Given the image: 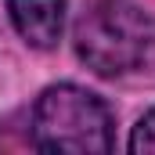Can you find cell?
I'll list each match as a JSON object with an SVG mask.
<instances>
[{
  "instance_id": "cell-1",
  "label": "cell",
  "mask_w": 155,
  "mask_h": 155,
  "mask_svg": "<svg viewBox=\"0 0 155 155\" xmlns=\"http://www.w3.org/2000/svg\"><path fill=\"white\" fill-rule=\"evenodd\" d=\"M33 141L54 155H105L112 152V116L97 94L58 83L36 101Z\"/></svg>"
},
{
  "instance_id": "cell-4",
  "label": "cell",
  "mask_w": 155,
  "mask_h": 155,
  "mask_svg": "<svg viewBox=\"0 0 155 155\" xmlns=\"http://www.w3.org/2000/svg\"><path fill=\"white\" fill-rule=\"evenodd\" d=\"M130 152L134 155H155V112L141 116V123L130 134Z\"/></svg>"
},
{
  "instance_id": "cell-2",
  "label": "cell",
  "mask_w": 155,
  "mask_h": 155,
  "mask_svg": "<svg viewBox=\"0 0 155 155\" xmlns=\"http://www.w3.org/2000/svg\"><path fill=\"white\" fill-rule=\"evenodd\" d=\"M155 29L148 15L126 0H97L76 22V54L97 76H123L152 51Z\"/></svg>"
},
{
  "instance_id": "cell-3",
  "label": "cell",
  "mask_w": 155,
  "mask_h": 155,
  "mask_svg": "<svg viewBox=\"0 0 155 155\" xmlns=\"http://www.w3.org/2000/svg\"><path fill=\"white\" fill-rule=\"evenodd\" d=\"M11 22L18 36L29 47L51 51L61 36V18H65V0H7Z\"/></svg>"
}]
</instances>
